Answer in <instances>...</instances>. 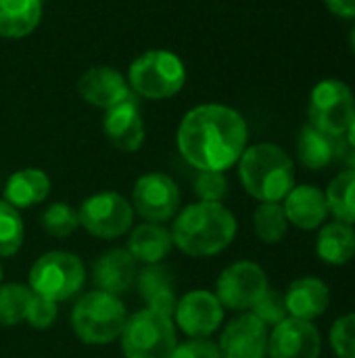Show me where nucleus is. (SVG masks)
I'll return each instance as SVG.
<instances>
[{
    "instance_id": "nucleus-20",
    "label": "nucleus",
    "mask_w": 355,
    "mask_h": 358,
    "mask_svg": "<svg viewBox=\"0 0 355 358\" xmlns=\"http://www.w3.org/2000/svg\"><path fill=\"white\" fill-rule=\"evenodd\" d=\"M92 277L100 292L121 296L136 285L138 262L130 256L128 250H109L96 258Z\"/></svg>"
},
{
    "instance_id": "nucleus-35",
    "label": "nucleus",
    "mask_w": 355,
    "mask_h": 358,
    "mask_svg": "<svg viewBox=\"0 0 355 358\" xmlns=\"http://www.w3.org/2000/svg\"><path fill=\"white\" fill-rule=\"evenodd\" d=\"M172 358H222V355L216 342L203 338V340H188L184 344H178Z\"/></svg>"
},
{
    "instance_id": "nucleus-18",
    "label": "nucleus",
    "mask_w": 355,
    "mask_h": 358,
    "mask_svg": "<svg viewBox=\"0 0 355 358\" xmlns=\"http://www.w3.org/2000/svg\"><path fill=\"white\" fill-rule=\"evenodd\" d=\"M347 149L345 136L328 134L312 124H305L297 138V157L308 170H324L333 164H341Z\"/></svg>"
},
{
    "instance_id": "nucleus-14",
    "label": "nucleus",
    "mask_w": 355,
    "mask_h": 358,
    "mask_svg": "<svg viewBox=\"0 0 355 358\" xmlns=\"http://www.w3.org/2000/svg\"><path fill=\"white\" fill-rule=\"evenodd\" d=\"M270 329L251 313H241L220 336L218 348L222 358H268Z\"/></svg>"
},
{
    "instance_id": "nucleus-2",
    "label": "nucleus",
    "mask_w": 355,
    "mask_h": 358,
    "mask_svg": "<svg viewBox=\"0 0 355 358\" xmlns=\"http://www.w3.org/2000/svg\"><path fill=\"white\" fill-rule=\"evenodd\" d=\"M174 245L190 258H211L232 245L236 216L218 201H197L176 214L172 224Z\"/></svg>"
},
{
    "instance_id": "nucleus-31",
    "label": "nucleus",
    "mask_w": 355,
    "mask_h": 358,
    "mask_svg": "<svg viewBox=\"0 0 355 358\" xmlns=\"http://www.w3.org/2000/svg\"><path fill=\"white\" fill-rule=\"evenodd\" d=\"M328 344L337 358H355V313L335 319L328 331Z\"/></svg>"
},
{
    "instance_id": "nucleus-9",
    "label": "nucleus",
    "mask_w": 355,
    "mask_h": 358,
    "mask_svg": "<svg viewBox=\"0 0 355 358\" xmlns=\"http://www.w3.org/2000/svg\"><path fill=\"white\" fill-rule=\"evenodd\" d=\"M310 124L335 136H345L355 115V96L352 88L335 78L322 80L310 94Z\"/></svg>"
},
{
    "instance_id": "nucleus-39",
    "label": "nucleus",
    "mask_w": 355,
    "mask_h": 358,
    "mask_svg": "<svg viewBox=\"0 0 355 358\" xmlns=\"http://www.w3.org/2000/svg\"><path fill=\"white\" fill-rule=\"evenodd\" d=\"M349 42H352V50H354V55H355V27L352 29V38H349Z\"/></svg>"
},
{
    "instance_id": "nucleus-22",
    "label": "nucleus",
    "mask_w": 355,
    "mask_h": 358,
    "mask_svg": "<svg viewBox=\"0 0 355 358\" xmlns=\"http://www.w3.org/2000/svg\"><path fill=\"white\" fill-rule=\"evenodd\" d=\"M126 250L140 264H161L174 250V239L169 229H165L163 224L142 222L132 229Z\"/></svg>"
},
{
    "instance_id": "nucleus-24",
    "label": "nucleus",
    "mask_w": 355,
    "mask_h": 358,
    "mask_svg": "<svg viewBox=\"0 0 355 358\" xmlns=\"http://www.w3.org/2000/svg\"><path fill=\"white\" fill-rule=\"evenodd\" d=\"M50 195V178L40 168H23L8 176L4 185V201L17 210L42 203Z\"/></svg>"
},
{
    "instance_id": "nucleus-15",
    "label": "nucleus",
    "mask_w": 355,
    "mask_h": 358,
    "mask_svg": "<svg viewBox=\"0 0 355 358\" xmlns=\"http://www.w3.org/2000/svg\"><path fill=\"white\" fill-rule=\"evenodd\" d=\"M77 92L88 105L105 111L134 96L128 78L109 65H94L86 69L77 80Z\"/></svg>"
},
{
    "instance_id": "nucleus-32",
    "label": "nucleus",
    "mask_w": 355,
    "mask_h": 358,
    "mask_svg": "<svg viewBox=\"0 0 355 358\" xmlns=\"http://www.w3.org/2000/svg\"><path fill=\"white\" fill-rule=\"evenodd\" d=\"M249 313L255 315L268 329H272L274 325H278L280 321H285L289 317L287 302H285V292L268 287V292L257 300V304Z\"/></svg>"
},
{
    "instance_id": "nucleus-34",
    "label": "nucleus",
    "mask_w": 355,
    "mask_h": 358,
    "mask_svg": "<svg viewBox=\"0 0 355 358\" xmlns=\"http://www.w3.org/2000/svg\"><path fill=\"white\" fill-rule=\"evenodd\" d=\"M59 317V308H56V302L48 300V298H42V296H31V302H29V308H27V315H25V323H29V327L33 329H48L54 325Z\"/></svg>"
},
{
    "instance_id": "nucleus-12",
    "label": "nucleus",
    "mask_w": 355,
    "mask_h": 358,
    "mask_svg": "<svg viewBox=\"0 0 355 358\" xmlns=\"http://www.w3.org/2000/svg\"><path fill=\"white\" fill-rule=\"evenodd\" d=\"M224 321V306L218 296L207 289H192L178 298L174 323L188 336V340H203L213 336Z\"/></svg>"
},
{
    "instance_id": "nucleus-28",
    "label": "nucleus",
    "mask_w": 355,
    "mask_h": 358,
    "mask_svg": "<svg viewBox=\"0 0 355 358\" xmlns=\"http://www.w3.org/2000/svg\"><path fill=\"white\" fill-rule=\"evenodd\" d=\"M33 292L29 285L19 283H2L0 285V325L15 327L25 321L29 302Z\"/></svg>"
},
{
    "instance_id": "nucleus-3",
    "label": "nucleus",
    "mask_w": 355,
    "mask_h": 358,
    "mask_svg": "<svg viewBox=\"0 0 355 358\" xmlns=\"http://www.w3.org/2000/svg\"><path fill=\"white\" fill-rule=\"evenodd\" d=\"M243 189L264 201H282L295 187V164L291 155L274 143H257L243 151L239 159Z\"/></svg>"
},
{
    "instance_id": "nucleus-40",
    "label": "nucleus",
    "mask_w": 355,
    "mask_h": 358,
    "mask_svg": "<svg viewBox=\"0 0 355 358\" xmlns=\"http://www.w3.org/2000/svg\"><path fill=\"white\" fill-rule=\"evenodd\" d=\"M0 285H2V266H0Z\"/></svg>"
},
{
    "instance_id": "nucleus-8",
    "label": "nucleus",
    "mask_w": 355,
    "mask_h": 358,
    "mask_svg": "<svg viewBox=\"0 0 355 358\" xmlns=\"http://www.w3.org/2000/svg\"><path fill=\"white\" fill-rule=\"evenodd\" d=\"M77 214L82 229H86L92 237L107 241L126 235L134 224L132 203L115 191H100L86 197Z\"/></svg>"
},
{
    "instance_id": "nucleus-6",
    "label": "nucleus",
    "mask_w": 355,
    "mask_h": 358,
    "mask_svg": "<svg viewBox=\"0 0 355 358\" xmlns=\"http://www.w3.org/2000/svg\"><path fill=\"white\" fill-rule=\"evenodd\" d=\"M119 340L126 358H172L178 348L174 319L151 308L128 317Z\"/></svg>"
},
{
    "instance_id": "nucleus-30",
    "label": "nucleus",
    "mask_w": 355,
    "mask_h": 358,
    "mask_svg": "<svg viewBox=\"0 0 355 358\" xmlns=\"http://www.w3.org/2000/svg\"><path fill=\"white\" fill-rule=\"evenodd\" d=\"M42 229L54 239H65L80 229V214L73 206L54 201L42 214Z\"/></svg>"
},
{
    "instance_id": "nucleus-7",
    "label": "nucleus",
    "mask_w": 355,
    "mask_h": 358,
    "mask_svg": "<svg viewBox=\"0 0 355 358\" xmlns=\"http://www.w3.org/2000/svg\"><path fill=\"white\" fill-rule=\"evenodd\" d=\"M86 283L84 262L63 250L42 254L29 268V289L36 296L52 302H65L75 298Z\"/></svg>"
},
{
    "instance_id": "nucleus-25",
    "label": "nucleus",
    "mask_w": 355,
    "mask_h": 358,
    "mask_svg": "<svg viewBox=\"0 0 355 358\" xmlns=\"http://www.w3.org/2000/svg\"><path fill=\"white\" fill-rule=\"evenodd\" d=\"M40 21L42 0H0V38H27Z\"/></svg>"
},
{
    "instance_id": "nucleus-38",
    "label": "nucleus",
    "mask_w": 355,
    "mask_h": 358,
    "mask_svg": "<svg viewBox=\"0 0 355 358\" xmlns=\"http://www.w3.org/2000/svg\"><path fill=\"white\" fill-rule=\"evenodd\" d=\"M345 138H347V145L355 149V115H354V120H352V124H349V128H347V134H345Z\"/></svg>"
},
{
    "instance_id": "nucleus-21",
    "label": "nucleus",
    "mask_w": 355,
    "mask_h": 358,
    "mask_svg": "<svg viewBox=\"0 0 355 358\" xmlns=\"http://www.w3.org/2000/svg\"><path fill=\"white\" fill-rule=\"evenodd\" d=\"M136 285H138L142 300L146 302V308L174 319L178 294H176L174 273L167 266H163V264L144 266L136 277Z\"/></svg>"
},
{
    "instance_id": "nucleus-33",
    "label": "nucleus",
    "mask_w": 355,
    "mask_h": 358,
    "mask_svg": "<svg viewBox=\"0 0 355 358\" xmlns=\"http://www.w3.org/2000/svg\"><path fill=\"white\" fill-rule=\"evenodd\" d=\"M195 193L199 201H218L222 203L228 195V178L224 172L201 170L195 178Z\"/></svg>"
},
{
    "instance_id": "nucleus-4",
    "label": "nucleus",
    "mask_w": 355,
    "mask_h": 358,
    "mask_svg": "<svg viewBox=\"0 0 355 358\" xmlns=\"http://www.w3.org/2000/svg\"><path fill=\"white\" fill-rule=\"evenodd\" d=\"M128 321L126 304L119 296L94 289L77 300L71 313V327L80 342L88 346H107L119 340Z\"/></svg>"
},
{
    "instance_id": "nucleus-17",
    "label": "nucleus",
    "mask_w": 355,
    "mask_h": 358,
    "mask_svg": "<svg viewBox=\"0 0 355 358\" xmlns=\"http://www.w3.org/2000/svg\"><path fill=\"white\" fill-rule=\"evenodd\" d=\"M280 203L289 224L299 231H318L331 216L324 191L314 185H295Z\"/></svg>"
},
{
    "instance_id": "nucleus-19",
    "label": "nucleus",
    "mask_w": 355,
    "mask_h": 358,
    "mask_svg": "<svg viewBox=\"0 0 355 358\" xmlns=\"http://www.w3.org/2000/svg\"><path fill=\"white\" fill-rule=\"evenodd\" d=\"M285 302L289 317L314 323L331 306V287L320 277H299L287 287Z\"/></svg>"
},
{
    "instance_id": "nucleus-26",
    "label": "nucleus",
    "mask_w": 355,
    "mask_h": 358,
    "mask_svg": "<svg viewBox=\"0 0 355 358\" xmlns=\"http://www.w3.org/2000/svg\"><path fill=\"white\" fill-rule=\"evenodd\" d=\"M328 212L335 220L355 227V172H339L324 191Z\"/></svg>"
},
{
    "instance_id": "nucleus-5",
    "label": "nucleus",
    "mask_w": 355,
    "mask_h": 358,
    "mask_svg": "<svg viewBox=\"0 0 355 358\" xmlns=\"http://www.w3.org/2000/svg\"><path fill=\"white\" fill-rule=\"evenodd\" d=\"M128 84L132 92L142 99H172L186 84V67L178 55L163 48H153L132 61Z\"/></svg>"
},
{
    "instance_id": "nucleus-23",
    "label": "nucleus",
    "mask_w": 355,
    "mask_h": 358,
    "mask_svg": "<svg viewBox=\"0 0 355 358\" xmlns=\"http://www.w3.org/2000/svg\"><path fill=\"white\" fill-rule=\"evenodd\" d=\"M316 256L328 266H345L355 258V227L341 220H326L318 229Z\"/></svg>"
},
{
    "instance_id": "nucleus-1",
    "label": "nucleus",
    "mask_w": 355,
    "mask_h": 358,
    "mask_svg": "<svg viewBox=\"0 0 355 358\" xmlns=\"http://www.w3.org/2000/svg\"><path fill=\"white\" fill-rule=\"evenodd\" d=\"M178 151L195 170L226 172L239 164L247 149L249 130L245 117L220 103L192 107L178 126Z\"/></svg>"
},
{
    "instance_id": "nucleus-29",
    "label": "nucleus",
    "mask_w": 355,
    "mask_h": 358,
    "mask_svg": "<svg viewBox=\"0 0 355 358\" xmlns=\"http://www.w3.org/2000/svg\"><path fill=\"white\" fill-rule=\"evenodd\" d=\"M23 237L25 227L19 210L0 199V258L15 256L23 245Z\"/></svg>"
},
{
    "instance_id": "nucleus-13",
    "label": "nucleus",
    "mask_w": 355,
    "mask_h": 358,
    "mask_svg": "<svg viewBox=\"0 0 355 358\" xmlns=\"http://www.w3.org/2000/svg\"><path fill=\"white\" fill-rule=\"evenodd\" d=\"M322 336L312 321L287 317L270 329L268 358H320Z\"/></svg>"
},
{
    "instance_id": "nucleus-16",
    "label": "nucleus",
    "mask_w": 355,
    "mask_h": 358,
    "mask_svg": "<svg viewBox=\"0 0 355 358\" xmlns=\"http://www.w3.org/2000/svg\"><path fill=\"white\" fill-rule=\"evenodd\" d=\"M103 130L109 143L119 151L134 153L142 147L146 132H144V122L136 103V94L105 111Z\"/></svg>"
},
{
    "instance_id": "nucleus-36",
    "label": "nucleus",
    "mask_w": 355,
    "mask_h": 358,
    "mask_svg": "<svg viewBox=\"0 0 355 358\" xmlns=\"http://www.w3.org/2000/svg\"><path fill=\"white\" fill-rule=\"evenodd\" d=\"M324 4L341 19H355V0H324Z\"/></svg>"
},
{
    "instance_id": "nucleus-37",
    "label": "nucleus",
    "mask_w": 355,
    "mask_h": 358,
    "mask_svg": "<svg viewBox=\"0 0 355 358\" xmlns=\"http://www.w3.org/2000/svg\"><path fill=\"white\" fill-rule=\"evenodd\" d=\"M341 164H345V170H352L355 172V149L354 147H349L347 149V153H345V157H343V162Z\"/></svg>"
},
{
    "instance_id": "nucleus-27",
    "label": "nucleus",
    "mask_w": 355,
    "mask_h": 358,
    "mask_svg": "<svg viewBox=\"0 0 355 358\" xmlns=\"http://www.w3.org/2000/svg\"><path fill=\"white\" fill-rule=\"evenodd\" d=\"M289 220L285 214L282 203L278 201H264L253 212V231L257 239L266 245L280 243L289 233Z\"/></svg>"
},
{
    "instance_id": "nucleus-10",
    "label": "nucleus",
    "mask_w": 355,
    "mask_h": 358,
    "mask_svg": "<svg viewBox=\"0 0 355 358\" xmlns=\"http://www.w3.org/2000/svg\"><path fill=\"white\" fill-rule=\"evenodd\" d=\"M268 275L257 262L239 260L220 273L213 294L224 308L234 313H249L268 292Z\"/></svg>"
},
{
    "instance_id": "nucleus-11",
    "label": "nucleus",
    "mask_w": 355,
    "mask_h": 358,
    "mask_svg": "<svg viewBox=\"0 0 355 358\" xmlns=\"http://www.w3.org/2000/svg\"><path fill=\"white\" fill-rule=\"evenodd\" d=\"M134 214L142 216L144 222L163 224L180 212L182 195L176 180L163 172H149L140 176L132 189L130 199Z\"/></svg>"
}]
</instances>
